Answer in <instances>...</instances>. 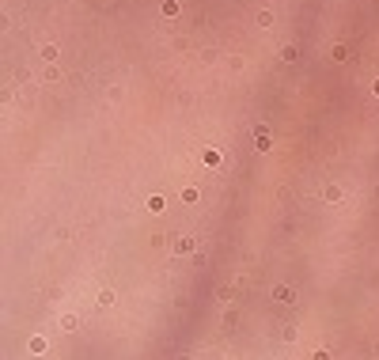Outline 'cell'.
<instances>
[{
  "mask_svg": "<svg viewBox=\"0 0 379 360\" xmlns=\"http://www.w3.org/2000/svg\"><path fill=\"white\" fill-rule=\"evenodd\" d=\"M334 61H349V46L337 42V46H334Z\"/></svg>",
  "mask_w": 379,
  "mask_h": 360,
  "instance_id": "5",
  "label": "cell"
},
{
  "mask_svg": "<svg viewBox=\"0 0 379 360\" xmlns=\"http://www.w3.org/2000/svg\"><path fill=\"white\" fill-rule=\"evenodd\" d=\"M322 197H326V201H337V197H341V190H337V186H326V193H322Z\"/></svg>",
  "mask_w": 379,
  "mask_h": 360,
  "instance_id": "7",
  "label": "cell"
},
{
  "mask_svg": "<svg viewBox=\"0 0 379 360\" xmlns=\"http://www.w3.org/2000/svg\"><path fill=\"white\" fill-rule=\"evenodd\" d=\"M258 27H273V12H269V8L258 12Z\"/></svg>",
  "mask_w": 379,
  "mask_h": 360,
  "instance_id": "4",
  "label": "cell"
},
{
  "mask_svg": "<svg viewBox=\"0 0 379 360\" xmlns=\"http://www.w3.org/2000/svg\"><path fill=\"white\" fill-rule=\"evenodd\" d=\"M372 95H379V76H376V80H372Z\"/></svg>",
  "mask_w": 379,
  "mask_h": 360,
  "instance_id": "8",
  "label": "cell"
},
{
  "mask_svg": "<svg viewBox=\"0 0 379 360\" xmlns=\"http://www.w3.org/2000/svg\"><path fill=\"white\" fill-rule=\"evenodd\" d=\"M160 12H163V19H175V15H178V0H163Z\"/></svg>",
  "mask_w": 379,
  "mask_h": 360,
  "instance_id": "1",
  "label": "cell"
},
{
  "mask_svg": "<svg viewBox=\"0 0 379 360\" xmlns=\"http://www.w3.org/2000/svg\"><path fill=\"white\" fill-rule=\"evenodd\" d=\"M254 148H258V152H269V148H273V141H269V137H254Z\"/></svg>",
  "mask_w": 379,
  "mask_h": 360,
  "instance_id": "6",
  "label": "cell"
},
{
  "mask_svg": "<svg viewBox=\"0 0 379 360\" xmlns=\"http://www.w3.org/2000/svg\"><path fill=\"white\" fill-rule=\"evenodd\" d=\"M281 61L296 65V61H300V49H296V46H284V49H281Z\"/></svg>",
  "mask_w": 379,
  "mask_h": 360,
  "instance_id": "2",
  "label": "cell"
},
{
  "mask_svg": "<svg viewBox=\"0 0 379 360\" xmlns=\"http://www.w3.org/2000/svg\"><path fill=\"white\" fill-rule=\"evenodd\" d=\"M57 53H61V49H57L53 42H46V46H42V61H57Z\"/></svg>",
  "mask_w": 379,
  "mask_h": 360,
  "instance_id": "3",
  "label": "cell"
}]
</instances>
